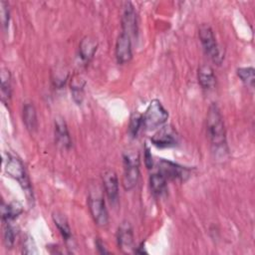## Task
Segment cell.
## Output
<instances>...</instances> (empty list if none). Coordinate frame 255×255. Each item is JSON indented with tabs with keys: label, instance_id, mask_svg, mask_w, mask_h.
Here are the masks:
<instances>
[{
	"label": "cell",
	"instance_id": "cell-19",
	"mask_svg": "<svg viewBox=\"0 0 255 255\" xmlns=\"http://www.w3.org/2000/svg\"><path fill=\"white\" fill-rule=\"evenodd\" d=\"M2 220L4 223H10L15 220L23 211L22 206L18 202L2 204Z\"/></svg>",
	"mask_w": 255,
	"mask_h": 255
},
{
	"label": "cell",
	"instance_id": "cell-21",
	"mask_svg": "<svg viewBox=\"0 0 255 255\" xmlns=\"http://www.w3.org/2000/svg\"><path fill=\"white\" fill-rule=\"evenodd\" d=\"M84 87H85V82L81 78L75 77L72 80L71 83V92L74 101L78 104L81 105L84 99Z\"/></svg>",
	"mask_w": 255,
	"mask_h": 255
},
{
	"label": "cell",
	"instance_id": "cell-17",
	"mask_svg": "<svg viewBox=\"0 0 255 255\" xmlns=\"http://www.w3.org/2000/svg\"><path fill=\"white\" fill-rule=\"evenodd\" d=\"M23 122L30 131H34L37 128V113L34 105L31 103H26L23 107Z\"/></svg>",
	"mask_w": 255,
	"mask_h": 255
},
{
	"label": "cell",
	"instance_id": "cell-22",
	"mask_svg": "<svg viewBox=\"0 0 255 255\" xmlns=\"http://www.w3.org/2000/svg\"><path fill=\"white\" fill-rule=\"evenodd\" d=\"M237 75L246 86H248L251 89L254 88L255 75H254V69L252 67L237 69Z\"/></svg>",
	"mask_w": 255,
	"mask_h": 255
},
{
	"label": "cell",
	"instance_id": "cell-9",
	"mask_svg": "<svg viewBox=\"0 0 255 255\" xmlns=\"http://www.w3.org/2000/svg\"><path fill=\"white\" fill-rule=\"evenodd\" d=\"M122 28L123 33L128 35L130 38L136 36L137 21L136 13L133 5L130 2H126L122 15Z\"/></svg>",
	"mask_w": 255,
	"mask_h": 255
},
{
	"label": "cell",
	"instance_id": "cell-7",
	"mask_svg": "<svg viewBox=\"0 0 255 255\" xmlns=\"http://www.w3.org/2000/svg\"><path fill=\"white\" fill-rule=\"evenodd\" d=\"M158 172L166 179L185 180L189 176V170L177 163L166 159H160L157 163Z\"/></svg>",
	"mask_w": 255,
	"mask_h": 255
},
{
	"label": "cell",
	"instance_id": "cell-10",
	"mask_svg": "<svg viewBox=\"0 0 255 255\" xmlns=\"http://www.w3.org/2000/svg\"><path fill=\"white\" fill-rule=\"evenodd\" d=\"M132 57V52H131V38L125 34L122 33L117 40L116 43V58L119 64L124 65L127 64L130 61Z\"/></svg>",
	"mask_w": 255,
	"mask_h": 255
},
{
	"label": "cell",
	"instance_id": "cell-12",
	"mask_svg": "<svg viewBox=\"0 0 255 255\" xmlns=\"http://www.w3.org/2000/svg\"><path fill=\"white\" fill-rule=\"evenodd\" d=\"M118 245L124 252H130L133 247V232L130 223L127 220L123 221L117 233Z\"/></svg>",
	"mask_w": 255,
	"mask_h": 255
},
{
	"label": "cell",
	"instance_id": "cell-24",
	"mask_svg": "<svg viewBox=\"0 0 255 255\" xmlns=\"http://www.w3.org/2000/svg\"><path fill=\"white\" fill-rule=\"evenodd\" d=\"M3 238H4V244H5L6 248H8V249L12 248L14 245V242H15V231L9 223H5Z\"/></svg>",
	"mask_w": 255,
	"mask_h": 255
},
{
	"label": "cell",
	"instance_id": "cell-27",
	"mask_svg": "<svg viewBox=\"0 0 255 255\" xmlns=\"http://www.w3.org/2000/svg\"><path fill=\"white\" fill-rule=\"evenodd\" d=\"M144 163H145V166L148 169L152 168V165H153L152 155H151L150 149H149V147L147 145H145V148H144Z\"/></svg>",
	"mask_w": 255,
	"mask_h": 255
},
{
	"label": "cell",
	"instance_id": "cell-26",
	"mask_svg": "<svg viewBox=\"0 0 255 255\" xmlns=\"http://www.w3.org/2000/svg\"><path fill=\"white\" fill-rule=\"evenodd\" d=\"M1 15H2L3 26L6 29L9 25L8 24L9 23V10H8V5L4 1H1Z\"/></svg>",
	"mask_w": 255,
	"mask_h": 255
},
{
	"label": "cell",
	"instance_id": "cell-4",
	"mask_svg": "<svg viewBox=\"0 0 255 255\" xmlns=\"http://www.w3.org/2000/svg\"><path fill=\"white\" fill-rule=\"evenodd\" d=\"M198 36L206 55L217 65L221 64L224 56L216 42L211 27L208 24H202L199 27Z\"/></svg>",
	"mask_w": 255,
	"mask_h": 255
},
{
	"label": "cell",
	"instance_id": "cell-6",
	"mask_svg": "<svg viewBox=\"0 0 255 255\" xmlns=\"http://www.w3.org/2000/svg\"><path fill=\"white\" fill-rule=\"evenodd\" d=\"M5 171L9 176L16 179L20 183L23 190L26 192L27 196L32 195L31 185L27 177L24 164L18 157L13 155H8V159L5 165Z\"/></svg>",
	"mask_w": 255,
	"mask_h": 255
},
{
	"label": "cell",
	"instance_id": "cell-11",
	"mask_svg": "<svg viewBox=\"0 0 255 255\" xmlns=\"http://www.w3.org/2000/svg\"><path fill=\"white\" fill-rule=\"evenodd\" d=\"M105 192L111 203H117L119 199V179L113 169H106L103 173Z\"/></svg>",
	"mask_w": 255,
	"mask_h": 255
},
{
	"label": "cell",
	"instance_id": "cell-29",
	"mask_svg": "<svg viewBox=\"0 0 255 255\" xmlns=\"http://www.w3.org/2000/svg\"><path fill=\"white\" fill-rule=\"evenodd\" d=\"M135 253H139V254H143V253H146V251L144 250V247H143V243L140 244L139 247L136 248V250H134Z\"/></svg>",
	"mask_w": 255,
	"mask_h": 255
},
{
	"label": "cell",
	"instance_id": "cell-8",
	"mask_svg": "<svg viewBox=\"0 0 255 255\" xmlns=\"http://www.w3.org/2000/svg\"><path fill=\"white\" fill-rule=\"evenodd\" d=\"M152 144L157 147H171L178 142V134L173 128L165 126L160 128L150 138Z\"/></svg>",
	"mask_w": 255,
	"mask_h": 255
},
{
	"label": "cell",
	"instance_id": "cell-20",
	"mask_svg": "<svg viewBox=\"0 0 255 255\" xmlns=\"http://www.w3.org/2000/svg\"><path fill=\"white\" fill-rule=\"evenodd\" d=\"M1 99L4 104H7L11 98V76L8 70L3 69L1 72Z\"/></svg>",
	"mask_w": 255,
	"mask_h": 255
},
{
	"label": "cell",
	"instance_id": "cell-25",
	"mask_svg": "<svg viewBox=\"0 0 255 255\" xmlns=\"http://www.w3.org/2000/svg\"><path fill=\"white\" fill-rule=\"evenodd\" d=\"M22 252L24 254H36L37 253V249H36V245L35 242L33 240V238L31 236H28L24 239L23 242V247H22Z\"/></svg>",
	"mask_w": 255,
	"mask_h": 255
},
{
	"label": "cell",
	"instance_id": "cell-3",
	"mask_svg": "<svg viewBox=\"0 0 255 255\" xmlns=\"http://www.w3.org/2000/svg\"><path fill=\"white\" fill-rule=\"evenodd\" d=\"M168 119V113L158 100H152L142 116V127L147 130L160 128Z\"/></svg>",
	"mask_w": 255,
	"mask_h": 255
},
{
	"label": "cell",
	"instance_id": "cell-15",
	"mask_svg": "<svg viewBox=\"0 0 255 255\" xmlns=\"http://www.w3.org/2000/svg\"><path fill=\"white\" fill-rule=\"evenodd\" d=\"M97 42L90 36H86L82 39L79 46V53L82 60L89 62L97 51Z\"/></svg>",
	"mask_w": 255,
	"mask_h": 255
},
{
	"label": "cell",
	"instance_id": "cell-2",
	"mask_svg": "<svg viewBox=\"0 0 255 255\" xmlns=\"http://www.w3.org/2000/svg\"><path fill=\"white\" fill-rule=\"evenodd\" d=\"M123 186L126 190L135 187L139 178V156L136 150H128L124 153Z\"/></svg>",
	"mask_w": 255,
	"mask_h": 255
},
{
	"label": "cell",
	"instance_id": "cell-1",
	"mask_svg": "<svg viewBox=\"0 0 255 255\" xmlns=\"http://www.w3.org/2000/svg\"><path fill=\"white\" fill-rule=\"evenodd\" d=\"M207 134L215 151L226 148V133L221 113L216 104L210 105L206 117Z\"/></svg>",
	"mask_w": 255,
	"mask_h": 255
},
{
	"label": "cell",
	"instance_id": "cell-16",
	"mask_svg": "<svg viewBox=\"0 0 255 255\" xmlns=\"http://www.w3.org/2000/svg\"><path fill=\"white\" fill-rule=\"evenodd\" d=\"M149 186L151 193L156 197H160L165 194L167 190L166 178L159 172L152 173L149 176Z\"/></svg>",
	"mask_w": 255,
	"mask_h": 255
},
{
	"label": "cell",
	"instance_id": "cell-28",
	"mask_svg": "<svg viewBox=\"0 0 255 255\" xmlns=\"http://www.w3.org/2000/svg\"><path fill=\"white\" fill-rule=\"evenodd\" d=\"M96 246H97V249H98V251L100 252V253H109V251L106 249V247H105V245H104V243L100 240V239H98L97 240V242H96Z\"/></svg>",
	"mask_w": 255,
	"mask_h": 255
},
{
	"label": "cell",
	"instance_id": "cell-23",
	"mask_svg": "<svg viewBox=\"0 0 255 255\" xmlns=\"http://www.w3.org/2000/svg\"><path fill=\"white\" fill-rule=\"evenodd\" d=\"M141 128H142V116L137 112H133L129 118V124H128L129 134L132 137L137 136V133Z\"/></svg>",
	"mask_w": 255,
	"mask_h": 255
},
{
	"label": "cell",
	"instance_id": "cell-14",
	"mask_svg": "<svg viewBox=\"0 0 255 255\" xmlns=\"http://www.w3.org/2000/svg\"><path fill=\"white\" fill-rule=\"evenodd\" d=\"M198 83L204 90H210L215 86L216 78L213 69L209 65H201L198 69Z\"/></svg>",
	"mask_w": 255,
	"mask_h": 255
},
{
	"label": "cell",
	"instance_id": "cell-13",
	"mask_svg": "<svg viewBox=\"0 0 255 255\" xmlns=\"http://www.w3.org/2000/svg\"><path fill=\"white\" fill-rule=\"evenodd\" d=\"M55 137L58 145L64 149H69L72 145L71 136L65 120L61 117L55 119Z\"/></svg>",
	"mask_w": 255,
	"mask_h": 255
},
{
	"label": "cell",
	"instance_id": "cell-18",
	"mask_svg": "<svg viewBox=\"0 0 255 255\" xmlns=\"http://www.w3.org/2000/svg\"><path fill=\"white\" fill-rule=\"evenodd\" d=\"M53 220L55 222V225L59 229L61 235L65 239V241L67 243L72 242V240H73L72 232H71V228H70V225L68 223L67 218L60 212H54L53 213Z\"/></svg>",
	"mask_w": 255,
	"mask_h": 255
},
{
	"label": "cell",
	"instance_id": "cell-5",
	"mask_svg": "<svg viewBox=\"0 0 255 255\" xmlns=\"http://www.w3.org/2000/svg\"><path fill=\"white\" fill-rule=\"evenodd\" d=\"M88 205L95 223L101 227L107 226L109 223V214L106 208L104 197L98 188L90 191L88 197Z\"/></svg>",
	"mask_w": 255,
	"mask_h": 255
}]
</instances>
